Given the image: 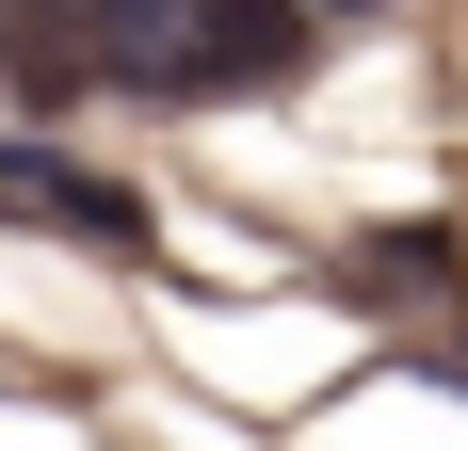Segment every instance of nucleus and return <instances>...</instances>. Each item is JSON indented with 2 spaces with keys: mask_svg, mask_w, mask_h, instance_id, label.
<instances>
[{
  "mask_svg": "<svg viewBox=\"0 0 468 451\" xmlns=\"http://www.w3.org/2000/svg\"><path fill=\"white\" fill-rule=\"evenodd\" d=\"M324 16H372V0H324Z\"/></svg>",
  "mask_w": 468,
  "mask_h": 451,
  "instance_id": "5",
  "label": "nucleus"
},
{
  "mask_svg": "<svg viewBox=\"0 0 468 451\" xmlns=\"http://www.w3.org/2000/svg\"><path fill=\"white\" fill-rule=\"evenodd\" d=\"M324 33V0H194V97H275Z\"/></svg>",
  "mask_w": 468,
  "mask_h": 451,
  "instance_id": "2",
  "label": "nucleus"
},
{
  "mask_svg": "<svg viewBox=\"0 0 468 451\" xmlns=\"http://www.w3.org/2000/svg\"><path fill=\"white\" fill-rule=\"evenodd\" d=\"M0 226H48V242H97V258H145V210L113 178H81L65 145H0Z\"/></svg>",
  "mask_w": 468,
  "mask_h": 451,
  "instance_id": "1",
  "label": "nucleus"
},
{
  "mask_svg": "<svg viewBox=\"0 0 468 451\" xmlns=\"http://www.w3.org/2000/svg\"><path fill=\"white\" fill-rule=\"evenodd\" d=\"M0 81L16 97H113L97 81V0H0Z\"/></svg>",
  "mask_w": 468,
  "mask_h": 451,
  "instance_id": "3",
  "label": "nucleus"
},
{
  "mask_svg": "<svg viewBox=\"0 0 468 451\" xmlns=\"http://www.w3.org/2000/svg\"><path fill=\"white\" fill-rule=\"evenodd\" d=\"M97 81L113 97H194V0H97Z\"/></svg>",
  "mask_w": 468,
  "mask_h": 451,
  "instance_id": "4",
  "label": "nucleus"
}]
</instances>
